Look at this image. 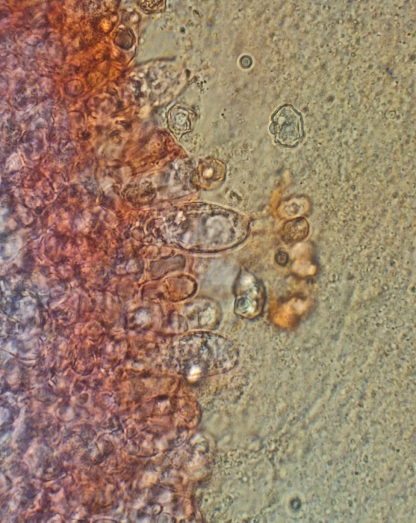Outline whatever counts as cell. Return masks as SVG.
Instances as JSON below:
<instances>
[{"mask_svg":"<svg viewBox=\"0 0 416 523\" xmlns=\"http://www.w3.org/2000/svg\"><path fill=\"white\" fill-rule=\"evenodd\" d=\"M189 345H180L184 351L183 370L190 378H198L208 372H225L236 365L238 353L228 340L219 335L201 332L192 337Z\"/></svg>","mask_w":416,"mask_h":523,"instance_id":"6da1fadb","label":"cell"},{"mask_svg":"<svg viewBox=\"0 0 416 523\" xmlns=\"http://www.w3.org/2000/svg\"><path fill=\"white\" fill-rule=\"evenodd\" d=\"M270 130L280 145L289 147L297 145L304 135L302 118L289 105L281 107L273 114Z\"/></svg>","mask_w":416,"mask_h":523,"instance_id":"7a4b0ae2","label":"cell"}]
</instances>
